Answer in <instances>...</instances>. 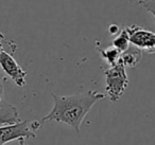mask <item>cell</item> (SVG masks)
<instances>
[{
	"label": "cell",
	"instance_id": "6",
	"mask_svg": "<svg viewBox=\"0 0 155 145\" xmlns=\"http://www.w3.org/2000/svg\"><path fill=\"white\" fill-rule=\"evenodd\" d=\"M18 122H20V117L15 106L9 103H2L0 105V126L11 125Z\"/></svg>",
	"mask_w": 155,
	"mask_h": 145
},
{
	"label": "cell",
	"instance_id": "10",
	"mask_svg": "<svg viewBox=\"0 0 155 145\" xmlns=\"http://www.w3.org/2000/svg\"><path fill=\"white\" fill-rule=\"evenodd\" d=\"M137 3L148 12H150L155 18V0H138Z\"/></svg>",
	"mask_w": 155,
	"mask_h": 145
},
{
	"label": "cell",
	"instance_id": "14",
	"mask_svg": "<svg viewBox=\"0 0 155 145\" xmlns=\"http://www.w3.org/2000/svg\"><path fill=\"white\" fill-rule=\"evenodd\" d=\"M0 38H3V35H2V33L0 32Z\"/></svg>",
	"mask_w": 155,
	"mask_h": 145
},
{
	"label": "cell",
	"instance_id": "2",
	"mask_svg": "<svg viewBox=\"0 0 155 145\" xmlns=\"http://www.w3.org/2000/svg\"><path fill=\"white\" fill-rule=\"evenodd\" d=\"M129 85L127 68L121 63L110 67L105 71V91L112 102L116 103L123 95Z\"/></svg>",
	"mask_w": 155,
	"mask_h": 145
},
{
	"label": "cell",
	"instance_id": "9",
	"mask_svg": "<svg viewBox=\"0 0 155 145\" xmlns=\"http://www.w3.org/2000/svg\"><path fill=\"white\" fill-rule=\"evenodd\" d=\"M130 46H131V43H130L129 33H127V29H123L114 38V40H113V47H115L121 53H123V52H125L129 49Z\"/></svg>",
	"mask_w": 155,
	"mask_h": 145
},
{
	"label": "cell",
	"instance_id": "4",
	"mask_svg": "<svg viewBox=\"0 0 155 145\" xmlns=\"http://www.w3.org/2000/svg\"><path fill=\"white\" fill-rule=\"evenodd\" d=\"M129 33L130 43L141 52L155 53V33L139 26H130L125 28Z\"/></svg>",
	"mask_w": 155,
	"mask_h": 145
},
{
	"label": "cell",
	"instance_id": "12",
	"mask_svg": "<svg viewBox=\"0 0 155 145\" xmlns=\"http://www.w3.org/2000/svg\"><path fill=\"white\" fill-rule=\"evenodd\" d=\"M2 40H3V38H0V55H1V52L3 51V49H2Z\"/></svg>",
	"mask_w": 155,
	"mask_h": 145
},
{
	"label": "cell",
	"instance_id": "11",
	"mask_svg": "<svg viewBox=\"0 0 155 145\" xmlns=\"http://www.w3.org/2000/svg\"><path fill=\"white\" fill-rule=\"evenodd\" d=\"M3 101V83H2V79L0 77V105L2 104Z\"/></svg>",
	"mask_w": 155,
	"mask_h": 145
},
{
	"label": "cell",
	"instance_id": "5",
	"mask_svg": "<svg viewBox=\"0 0 155 145\" xmlns=\"http://www.w3.org/2000/svg\"><path fill=\"white\" fill-rule=\"evenodd\" d=\"M0 68L14 82L18 87H24L27 84V72L19 66L15 58L3 50L0 55Z\"/></svg>",
	"mask_w": 155,
	"mask_h": 145
},
{
	"label": "cell",
	"instance_id": "1",
	"mask_svg": "<svg viewBox=\"0 0 155 145\" xmlns=\"http://www.w3.org/2000/svg\"><path fill=\"white\" fill-rule=\"evenodd\" d=\"M53 98V107L48 114L41 119L43 122L55 121L71 126L77 132H80L82 122L84 121L91 109L105 98L101 92L88 90L71 95L51 94Z\"/></svg>",
	"mask_w": 155,
	"mask_h": 145
},
{
	"label": "cell",
	"instance_id": "3",
	"mask_svg": "<svg viewBox=\"0 0 155 145\" xmlns=\"http://www.w3.org/2000/svg\"><path fill=\"white\" fill-rule=\"evenodd\" d=\"M41 127L38 121H20L11 125L0 126V145L20 139L36 138V131Z\"/></svg>",
	"mask_w": 155,
	"mask_h": 145
},
{
	"label": "cell",
	"instance_id": "13",
	"mask_svg": "<svg viewBox=\"0 0 155 145\" xmlns=\"http://www.w3.org/2000/svg\"><path fill=\"white\" fill-rule=\"evenodd\" d=\"M18 142H19V145H27L26 143H25V139H20Z\"/></svg>",
	"mask_w": 155,
	"mask_h": 145
},
{
	"label": "cell",
	"instance_id": "8",
	"mask_svg": "<svg viewBox=\"0 0 155 145\" xmlns=\"http://www.w3.org/2000/svg\"><path fill=\"white\" fill-rule=\"evenodd\" d=\"M99 52L101 54L102 58L106 62V64L110 67H113L117 65L120 60L121 52L117 50L115 47H108L104 49H99Z\"/></svg>",
	"mask_w": 155,
	"mask_h": 145
},
{
	"label": "cell",
	"instance_id": "7",
	"mask_svg": "<svg viewBox=\"0 0 155 145\" xmlns=\"http://www.w3.org/2000/svg\"><path fill=\"white\" fill-rule=\"evenodd\" d=\"M140 60H141V51L131 45L127 51L121 53L119 63H121L125 68L127 67L133 68L140 62Z\"/></svg>",
	"mask_w": 155,
	"mask_h": 145
}]
</instances>
